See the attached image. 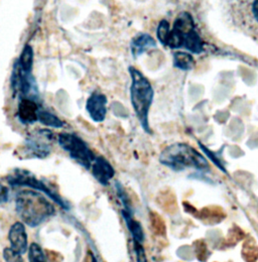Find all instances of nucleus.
<instances>
[{
  "instance_id": "f257e3e1",
  "label": "nucleus",
  "mask_w": 258,
  "mask_h": 262,
  "mask_svg": "<svg viewBox=\"0 0 258 262\" xmlns=\"http://www.w3.org/2000/svg\"><path fill=\"white\" fill-rule=\"evenodd\" d=\"M15 210L25 225L37 227L55 215L54 205L34 190H22L15 196Z\"/></svg>"
},
{
  "instance_id": "f03ea898",
  "label": "nucleus",
  "mask_w": 258,
  "mask_h": 262,
  "mask_svg": "<svg viewBox=\"0 0 258 262\" xmlns=\"http://www.w3.org/2000/svg\"><path fill=\"white\" fill-rule=\"evenodd\" d=\"M160 163L175 171H184L186 169L207 171L210 169L208 160L202 154L193 146L182 142L166 146L161 151Z\"/></svg>"
},
{
  "instance_id": "7ed1b4c3",
  "label": "nucleus",
  "mask_w": 258,
  "mask_h": 262,
  "mask_svg": "<svg viewBox=\"0 0 258 262\" xmlns=\"http://www.w3.org/2000/svg\"><path fill=\"white\" fill-rule=\"evenodd\" d=\"M131 78L130 100L135 115L145 132L150 133L148 114L154 101L155 91L148 79L136 68L129 67Z\"/></svg>"
},
{
  "instance_id": "20e7f679",
  "label": "nucleus",
  "mask_w": 258,
  "mask_h": 262,
  "mask_svg": "<svg viewBox=\"0 0 258 262\" xmlns=\"http://www.w3.org/2000/svg\"><path fill=\"white\" fill-rule=\"evenodd\" d=\"M166 47L171 50L186 49L197 55L204 52V41L196 31L193 17L189 12L183 11L175 19Z\"/></svg>"
},
{
  "instance_id": "39448f33",
  "label": "nucleus",
  "mask_w": 258,
  "mask_h": 262,
  "mask_svg": "<svg viewBox=\"0 0 258 262\" xmlns=\"http://www.w3.org/2000/svg\"><path fill=\"white\" fill-rule=\"evenodd\" d=\"M7 181L11 187L30 188L34 191L40 192L46 196H49L61 208L64 210H70V205L64 198L60 196L57 191L46 185L42 181L38 180L31 171L17 168L7 177Z\"/></svg>"
},
{
  "instance_id": "423d86ee",
  "label": "nucleus",
  "mask_w": 258,
  "mask_h": 262,
  "mask_svg": "<svg viewBox=\"0 0 258 262\" xmlns=\"http://www.w3.org/2000/svg\"><path fill=\"white\" fill-rule=\"evenodd\" d=\"M58 143L72 160L87 169L91 168L96 156L81 137L74 133L64 132L58 136Z\"/></svg>"
},
{
  "instance_id": "0eeeda50",
  "label": "nucleus",
  "mask_w": 258,
  "mask_h": 262,
  "mask_svg": "<svg viewBox=\"0 0 258 262\" xmlns=\"http://www.w3.org/2000/svg\"><path fill=\"white\" fill-rule=\"evenodd\" d=\"M53 132L49 129H41L30 135L25 142V152L33 159H46L52 151Z\"/></svg>"
},
{
  "instance_id": "6e6552de",
  "label": "nucleus",
  "mask_w": 258,
  "mask_h": 262,
  "mask_svg": "<svg viewBox=\"0 0 258 262\" xmlns=\"http://www.w3.org/2000/svg\"><path fill=\"white\" fill-rule=\"evenodd\" d=\"M8 240L10 243V247L24 255L29 250V239L26 226L23 222H15L11 225L8 232Z\"/></svg>"
},
{
  "instance_id": "1a4fd4ad",
  "label": "nucleus",
  "mask_w": 258,
  "mask_h": 262,
  "mask_svg": "<svg viewBox=\"0 0 258 262\" xmlns=\"http://www.w3.org/2000/svg\"><path fill=\"white\" fill-rule=\"evenodd\" d=\"M86 110L94 122H103L107 114V97L100 92H93L87 99Z\"/></svg>"
},
{
  "instance_id": "9d476101",
  "label": "nucleus",
  "mask_w": 258,
  "mask_h": 262,
  "mask_svg": "<svg viewBox=\"0 0 258 262\" xmlns=\"http://www.w3.org/2000/svg\"><path fill=\"white\" fill-rule=\"evenodd\" d=\"M93 177L103 186H107L115 176V170L111 164L103 157H96L91 165Z\"/></svg>"
},
{
  "instance_id": "9b49d317",
  "label": "nucleus",
  "mask_w": 258,
  "mask_h": 262,
  "mask_svg": "<svg viewBox=\"0 0 258 262\" xmlns=\"http://www.w3.org/2000/svg\"><path fill=\"white\" fill-rule=\"evenodd\" d=\"M39 107L40 106L36 103V100L22 98L17 111L18 119L25 124L34 123L37 121V111Z\"/></svg>"
},
{
  "instance_id": "f8f14e48",
  "label": "nucleus",
  "mask_w": 258,
  "mask_h": 262,
  "mask_svg": "<svg viewBox=\"0 0 258 262\" xmlns=\"http://www.w3.org/2000/svg\"><path fill=\"white\" fill-rule=\"evenodd\" d=\"M157 47L156 39L147 33H139L130 42V50L133 58H137L145 52Z\"/></svg>"
},
{
  "instance_id": "ddd939ff",
  "label": "nucleus",
  "mask_w": 258,
  "mask_h": 262,
  "mask_svg": "<svg viewBox=\"0 0 258 262\" xmlns=\"http://www.w3.org/2000/svg\"><path fill=\"white\" fill-rule=\"evenodd\" d=\"M121 213H122V216H123V219L127 226L129 233L131 234L133 242L142 244L144 241V232H143L141 224L133 218V213H130L125 210H122Z\"/></svg>"
},
{
  "instance_id": "4468645a",
  "label": "nucleus",
  "mask_w": 258,
  "mask_h": 262,
  "mask_svg": "<svg viewBox=\"0 0 258 262\" xmlns=\"http://www.w3.org/2000/svg\"><path fill=\"white\" fill-rule=\"evenodd\" d=\"M37 121L42 125L52 128H62L64 125V122L57 115L44 109L41 106L37 111Z\"/></svg>"
},
{
  "instance_id": "2eb2a0df",
  "label": "nucleus",
  "mask_w": 258,
  "mask_h": 262,
  "mask_svg": "<svg viewBox=\"0 0 258 262\" xmlns=\"http://www.w3.org/2000/svg\"><path fill=\"white\" fill-rule=\"evenodd\" d=\"M174 66L182 71H190L195 67L193 57L186 52H177L174 55Z\"/></svg>"
},
{
  "instance_id": "dca6fc26",
  "label": "nucleus",
  "mask_w": 258,
  "mask_h": 262,
  "mask_svg": "<svg viewBox=\"0 0 258 262\" xmlns=\"http://www.w3.org/2000/svg\"><path fill=\"white\" fill-rule=\"evenodd\" d=\"M16 63L23 71L32 73V66H33V49L32 46L30 45L25 46L20 54V57L18 58Z\"/></svg>"
},
{
  "instance_id": "f3484780",
  "label": "nucleus",
  "mask_w": 258,
  "mask_h": 262,
  "mask_svg": "<svg viewBox=\"0 0 258 262\" xmlns=\"http://www.w3.org/2000/svg\"><path fill=\"white\" fill-rule=\"evenodd\" d=\"M28 253L30 262H50L48 260L42 248L37 243H32L29 247Z\"/></svg>"
},
{
  "instance_id": "a211bd4d",
  "label": "nucleus",
  "mask_w": 258,
  "mask_h": 262,
  "mask_svg": "<svg viewBox=\"0 0 258 262\" xmlns=\"http://www.w3.org/2000/svg\"><path fill=\"white\" fill-rule=\"evenodd\" d=\"M169 33H170V27H169L168 21L165 19H162L159 24V27L157 30V35H158L159 41L163 47H166V45H167Z\"/></svg>"
},
{
  "instance_id": "6ab92c4d",
  "label": "nucleus",
  "mask_w": 258,
  "mask_h": 262,
  "mask_svg": "<svg viewBox=\"0 0 258 262\" xmlns=\"http://www.w3.org/2000/svg\"><path fill=\"white\" fill-rule=\"evenodd\" d=\"M3 258L6 262H25L23 259V255L13 250L11 247L4 248Z\"/></svg>"
},
{
  "instance_id": "aec40b11",
  "label": "nucleus",
  "mask_w": 258,
  "mask_h": 262,
  "mask_svg": "<svg viewBox=\"0 0 258 262\" xmlns=\"http://www.w3.org/2000/svg\"><path fill=\"white\" fill-rule=\"evenodd\" d=\"M199 145H200V147L202 148V150L206 154V156L214 163V164H216L222 171H224L225 173H227V170L225 169V166H224V164L221 162V160L219 159V158H217V156L213 152V151H211L209 148H207L206 146H204L201 142H199Z\"/></svg>"
},
{
  "instance_id": "412c9836",
  "label": "nucleus",
  "mask_w": 258,
  "mask_h": 262,
  "mask_svg": "<svg viewBox=\"0 0 258 262\" xmlns=\"http://www.w3.org/2000/svg\"><path fill=\"white\" fill-rule=\"evenodd\" d=\"M134 244V252H135V257H136V262H147V257L144 251V248L142 244L133 242Z\"/></svg>"
},
{
  "instance_id": "4be33fe9",
  "label": "nucleus",
  "mask_w": 258,
  "mask_h": 262,
  "mask_svg": "<svg viewBox=\"0 0 258 262\" xmlns=\"http://www.w3.org/2000/svg\"><path fill=\"white\" fill-rule=\"evenodd\" d=\"M9 200V190L4 185L0 184V205L6 203Z\"/></svg>"
},
{
  "instance_id": "5701e85b",
  "label": "nucleus",
  "mask_w": 258,
  "mask_h": 262,
  "mask_svg": "<svg viewBox=\"0 0 258 262\" xmlns=\"http://www.w3.org/2000/svg\"><path fill=\"white\" fill-rule=\"evenodd\" d=\"M251 9H252V13H253L254 18L258 21V0H254V1L252 2Z\"/></svg>"
},
{
  "instance_id": "b1692460",
  "label": "nucleus",
  "mask_w": 258,
  "mask_h": 262,
  "mask_svg": "<svg viewBox=\"0 0 258 262\" xmlns=\"http://www.w3.org/2000/svg\"><path fill=\"white\" fill-rule=\"evenodd\" d=\"M92 262H98L96 258H95V256H92Z\"/></svg>"
}]
</instances>
